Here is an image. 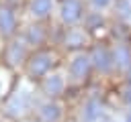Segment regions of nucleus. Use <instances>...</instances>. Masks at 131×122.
<instances>
[]
</instances>
